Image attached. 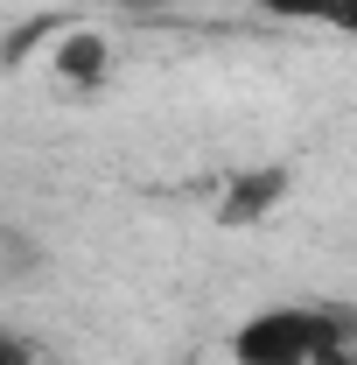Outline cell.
<instances>
[{"mask_svg":"<svg viewBox=\"0 0 357 365\" xmlns=\"http://www.w3.org/2000/svg\"><path fill=\"white\" fill-rule=\"evenodd\" d=\"M267 7H280V14H287V7H302V0H267Z\"/></svg>","mask_w":357,"mask_h":365,"instance_id":"6","label":"cell"},{"mask_svg":"<svg viewBox=\"0 0 357 365\" xmlns=\"http://www.w3.org/2000/svg\"><path fill=\"white\" fill-rule=\"evenodd\" d=\"M238 365H357V317L351 309H267L231 337Z\"/></svg>","mask_w":357,"mask_h":365,"instance_id":"1","label":"cell"},{"mask_svg":"<svg viewBox=\"0 0 357 365\" xmlns=\"http://www.w3.org/2000/svg\"><path fill=\"white\" fill-rule=\"evenodd\" d=\"M119 7H154V0H119Z\"/></svg>","mask_w":357,"mask_h":365,"instance_id":"7","label":"cell"},{"mask_svg":"<svg viewBox=\"0 0 357 365\" xmlns=\"http://www.w3.org/2000/svg\"><path fill=\"white\" fill-rule=\"evenodd\" d=\"M0 365H36V344L14 337V330H0Z\"/></svg>","mask_w":357,"mask_h":365,"instance_id":"5","label":"cell"},{"mask_svg":"<svg viewBox=\"0 0 357 365\" xmlns=\"http://www.w3.org/2000/svg\"><path fill=\"white\" fill-rule=\"evenodd\" d=\"M280 197H287V169H280V162L245 169V176H231V182L218 190V218H224V225H260Z\"/></svg>","mask_w":357,"mask_h":365,"instance_id":"2","label":"cell"},{"mask_svg":"<svg viewBox=\"0 0 357 365\" xmlns=\"http://www.w3.org/2000/svg\"><path fill=\"white\" fill-rule=\"evenodd\" d=\"M49 71H56L63 85H78V91H98L105 71H112V49H105L98 29H70V36L56 43V56H49Z\"/></svg>","mask_w":357,"mask_h":365,"instance_id":"3","label":"cell"},{"mask_svg":"<svg viewBox=\"0 0 357 365\" xmlns=\"http://www.w3.org/2000/svg\"><path fill=\"white\" fill-rule=\"evenodd\" d=\"M287 14H309V21H329V29L357 36V0H302V7H287Z\"/></svg>","mask_w":357,"mask_h":365,"instance_id":"4","label":"cell"}]
</instances>
